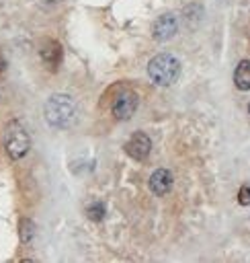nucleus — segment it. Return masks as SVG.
<instances>
[{"label":"nucleus","instance_id":"obj_8","mask_svg":"<svg viewBox=\"0 0 250 263\" xmlns=\"http://www.w3.org/2000/svg\"><path fill=\"white\" fill-rule=\"evenodd\" d=\"M61 55H64V49H61V45H59L57 41H47V43L41 47V60H43L51 70H55V68L59 66Z\"/></svg>","mask_w":250,"mask_h":263},{"label":"nucleus","instance_id":"obj_9","mask_svg":"<svg viewBox=\"0 0 250 263\" xmlns=\"http://www.w3.org/2000/svg\"><path fill=\"white\" fill-rule=\"evenodd\" d=\"M234 84L238 86V90H250V60L238 62L234 70Z\"/></svg>","mask_w":250,"mask_h":263},{"label":"nucleus","instance_id":"obj_5","mask_svg":"<svg viewBox=\"0 0 250 263\" xmlns=\"http://www.w3.org/2000/svg\"><path fill=\"white\" fill-rule=\"evenodd\" d=\"M176 31H178V21H176L174 12L160 14L152 25V35L156 41H168L176 35Z\"/></svg>","mask_w":250,"mask_h":263},{"label":"nucleus","instance_id":"obj_3","mask_svg":"<svg viewBox=\"0 0 250 263\" xmlns=\"http://www.w3.org/2000/svg\"><path fill=\"white\" fill-rule=\"evenodd\" d=\"M4 148L12 160H20L23 156H27V152L31 148V138L20 121L8 123V127L4 132Z\"/></svg>","mask_w":250,"mask_h":263},{"label":"nucleus","instance_id":"obj_12","mask_svg":"<svg viewBox=\"0 0 250 263\" xmlns=\"http://www.w3.org/2000/svg\"><path fill=\"white\" fill-rule=\"evenodd\" d=\"M238 201L240 205H248L250 203V185H242L238 191Z\"/></svg>","mask_w":250,"mask_h":263},{"label":"nucleus","instance_id":"obj_7","mask_svg":"<svg viewBox=\"0 0 250 263\" xmlns=\"http://www.w3.org/2000/svg\"><path fill=\"white\" fill-rule=\"evenodd\" d=\"M148 185L154 195H166L172 189V173L168 168H158L152 173Z\"/></svg>","mask_w":250,"mask_h":263},{"label":"nucleus","instance_id":"obj_11","mask_svg":"<svg viewBox=\"0 0 250 263\" xmlns=\"http://www.w3.org/2000/svg\"><path fill=\"white\" fill-rule=\"evenodd\" d=\"M86 216H88L90 220H94V222H100V220L105 218V205H102L100 201L90 203V205L86 208Z\"/></svg>","mask_w":250,"mask_h":263},{"label":"nucleus","instance_id":"obj_2","mask_svg":"<svg viewBox=\"0 0 250 263\" xmlns=\"http://www.w3.org/2000/svg\"><path fill=\"white\" fill-rule=\"evenodd\" d=\"M180 74V62L172 53H158L148 62V76L158 86H170Z\"/></svg>","mask_w":250,"mask_h":263},{"label":"nucleus","instance_id":"obj_4","mask_svg":"<svg viewBox=\"0 0 250 263\" xmlns=\"http://www.w3.org/2000/svg\"><path fill=\"white\" fill-rule=\"evenodd\" d=\"M137 105H139V97L133 90H123L115 97L111 111L117 119H129L137 111Z\"/></svg>","mask_w":250,"mask_h":263},{"label":"nucleus","instance_id":"obj_10","mask_svg":"<svg viewBox=\"0 0 250 263\" xmlns=\"http://www.w3.org/2000/svg\"><path fill=\"white\" fill-rule=\"evenodd\" d=\"M18 232H20V242H31L33 236H35V224L33 220L29 218H20V224H18Z\"/></svg>","mask_w":250,"mask_h":263},{"label":"nucleus","instance_id":"obj_6","mask_svg":"<svg viewBox=\"0 0 250 263\" xmlns=\"http://www.w3.org/2000/svg\"><path fill=\"white\" fill-rule=\"evenodd\" d=\"M150 150H152V140L143 132H135L125 144V152L133 160H145L150 156Z\"/></svg>","mask_w":250,"mask_h":263},{"label":"nucleus","instance_id":"obj_1","mask_svg":"<svg viewBox=\"0 0 250 263\" xmlns=\"http://www.w3.org/2000/svg\"><path fill=\"white\" fill-rule=\"evenodd\" d=\"M43 115H45V121L55 127V129H66L74 123L76 119V103L70 95H61V92H55L51 95L47 101H45V107H43Z\"/></svg>","mask_w":250,"mask_h":263},{"label":"nucleus","instance_id":"obj_13","mask_svg":"<svg viewBox=\"0 0 250 263\" xmlns=\"http://www.w3.org/2000/svg\"><path fill=\"white\" fill-rule=\"evenodd\" d=\"M248 111H250V105H248Z\"/></svg>","mask_w":250,"mask_h":263}]
</instances>
